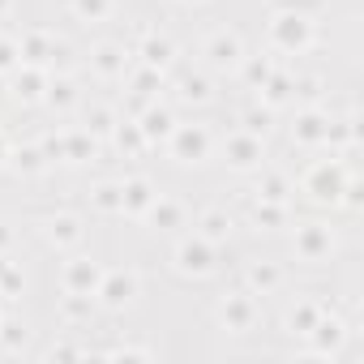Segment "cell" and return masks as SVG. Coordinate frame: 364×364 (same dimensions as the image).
Instances as JSON below:
<instances>
[{
  "label": "cell",
  "instance_id": "cell-48",
  "mask_svg": "<svg viewBox=\"0 0 364 364\" xmlns=\"http://www.w3.org/2000/svg\"><path fill=\"white\" fill-rule=\"evenodd\" d=\"M0 321H5V317H0Z\"/></svg>",
  "mask_w": 364,
  "mask_h": 364
},
{
  "label": "cell",
  "instance_id": "cell-12",
  "mask_svg": "<svg viewBox=\"0 0 364 364\" xmlns=\"http://www.w3.org/2000/svg\"><path fill=\"white\" fill-rule=\"evenodd\" d=\"M326 137H330V112L304 103V107L296 112V120H291V146L313 150V146H326Z\"/></svg>",
  "mask_w": 364,
  "mask_h": 364
},
{
  "label": "cell",
  "instance_id": "cell-44",
  "mask_svg": "<svg viewBox=\"0 0 364 364\" xmlns=\"http://www.w3.org/2000/svg\"><path fill=\"white\" fill-rule=\"evenodd\" d=\"M18 245V232L5 223V219H0V257H9V249Z\"/></svg>",
  "mask_w": 364,
  "mask_h": 364
},
{
  "label": "cell",
  "instance_id": "cell-40",
  "mask_svg": "<svg viewBox=\"0 0 364 364\" xmlns=\"http://www.w3.org/2000/svg\"><path fill=\"white\" fill-rule=\"evenodd\" d=\"M18 65H22V56H18V39H0V77H9Z\"/></svg>",
  "mask_w": 364,
  "mask_h": 364
},
{
  "label": "cell",
  "instance_id": "cell-20",
  "mask_svg": "<svg viewBox=\"0 0 364 364\" xmlns=\"http://www.w3.org/2000/svg\"><path fill=\"white\" fill-rule=\"evenodd\" d=\"M245 287H249L253 296H274V291L283 287V266H279V262H266V257L249 262V266H245Z\"/></svg>",
  "mask_w": 364,
  "mask_h": 364
},
{
  "label": "cell",
  "instance_id": "cell-11",
  "mask_svg": "<svg viewBox=\"0 0 364 364\" xmlns=\"http://www.w3.org/2000/svg\"><path fill=\"white\" fill-rule=\"evenodd\" d=\"M202 56H206V65L215 73H236L240 60H245V39L236 31H215L206 39V48H202Z\"/></svg>",
  "mask_w": 364,
  "mask_h": 364
},
{
  "label": "cell",
  "instance_id": "cell-4",
  "mask_svg": "<svg viewBox=\"0 0 364 364\" xmlns=\"http://www.w3.org/2000/svg\"><path fill=\"white\" fill-rule=\"evenodd\" d=\"M291 249H296V257L304 262V266H326L330 257H334V249H338V236H334V228L330 223H296V232H291Z\"/></svg>",
  "mask_w": 364,
  "mask_h": 364
},
{
  "label": "cell",
  "instance_id": "cell-34",
  "mask_svg": "<svg viewBox=\"0 0 364 364\" xmlns=\"http://www.w3.org/2000/svg\"><path fill=\"white\" fill-rule=\"evenodd\" d=\"M90 210L120 215V180H99V185L90 189Z\"/></svg>",
  "mask_w": 364,
  "mask_h": 364
},
{
  "label": "cell",
  "instance_id": "cell-3",
  "mask_svg": "<svg viewBox=\"0 0 364 364\" xmlns=\"http://www.w3.org/2000/svg\"><path fill=\"white\" fill-rule=\"evenodd\" d=\"M171 266L185 274V279H210L219 270V245H210L206 236H180L171 249Z\"/></svg>",
  "mask_w": 364,
  "mask_h": 364
},
{
  "label": "cell",
  "instance_id": "cell-47",
  "mask_svg": "<svg viewBox=\"0 0 364 364\" xmlns=\"http://www.w3.org/2000/svg\"><path fill=\"white\" fill-rule=\"evenodd\" d=\"M185 5H210V0H185Z\"/></svg>",
  "mask_w": 364,
  "mask_h": 364
},
{
  "label": "cell",
  "instance_id": "cell-42",
  "mask_svg": "<svg viewBox=\"0 0 364 364\" xmlns=\"http://www.w3.org/2000/svg\"><path fill=\"white\" fill-rule=\"evenodd\" d=\"M39 150L48 154V163H65V133H48L39 141Z\"/></svg>",
  "mask_w": 364,
  "mask_h": 364
},
{
  "label": "cell",
  "instance_id": "cell-28",
  "mask_svg": "<svg viewBox=\"0 0 364 364\" xmlns=\"http://www.w3.org/2000/svg\"><path fill=\"white\" fill-rule=\"evenodd\" d=\"M77 82L69 77V73H56V77H48V95H43V103L48 107H56V112H69V107H77Z\"/></svg>",
  "mask_w": 364,
  "mask_h": 364
},
{
  "label": "cell",
  "instance_id": "cell-24",
  "mask_svg": "<svg viewBox=\"0 0 364 364\" xmlns=\"http://www.w3.org/2000/svg\"><path fill=\"white\" fill-rule=\"evenodd\" d=\"M99 159V137L90 129H65V163H95Z\"/></svg>",
  "mask_w": 364,
  "mask_h": 364
},
{
  "label": "cell",
  "instance_id": "cell-18",
  "mask_svg": "<svg viewBox=\"0 0 364 364\" xmlns=\"http://www.w3.org/2000/svg\"><path fill=\"white\" fill-rule=\"evenodd\" d=\"M159 198V189L150 185L146 176H129V180H120V215H129V219H141L146 210H150V202Z\"/></svg>",
  "mask_w": 364,
  "mask_h": 364
},
{
  "label": "cell",
  "instance_id": "cell-39",
  "mask_svg": "<svg viewBox=\"0 0 364 364\" xmlns=\"http://www.w3.org/2000/svg\"><path fill=\"white\" fill-rule=\"evenodd\" d=\"M26 330L22 326H14V321H0V351H9V355H18L22 347H26Z\"/></svg>",
  "mask_w": 364,
  "mask_h": 364
},
{
  "label": "cell",
  "instance_id": "cell-6",
  "mask_svg": "<svg viewBox=\"0 0 364 364\" xmlns=\"http://www.w3.org/2000/svg\"><path fill=\"white\" fill-rule=\"evenodd\" d=\"M219 326L228 330V334H249V330H257V321H262V304H257V296L245 287V291H228L223 300H219Z\"/></svg>",
  "mask_w": 364,
  "mask_h": 364
},
{
  "label": "cell",
  "instance_id": "cell-38",
  "mask_svg": "<svg viewBox=\"0 0 364 364\" xmlns=\"http://www.w3.org/2000/svg\"><path fill=\"white\" fill-rule=\"evenodd\" d=\"M270 124H274V107H266L262 99H257L253 107H245V116H240V129H249V133H257V137H266Z\"/></svg>",
  "mask_w": 364,
  "mask_h": 364
},
{
  "label": "cell",
  "instance_id": "cell-8",
  "mask_svg": "<svg viewBox=\"0 0 364 364\" xmlns=\"http://www.w3.org/2000/svg\"><path fill=\"white\" fill-rule=\"evenodd\" d=\"M137 287H141V279H137V270H133V266H116V270H107V266H103V279H99L95 300H99L103 309L120 313V309H129V304L137 300Z\"/></svg>",
  "mask_w": 364,
  "mask_h": 364
},
{
  "label": "cell",
  "instance_id": "cell-13",
  "mask_svg": "<svg viewBox=\"0 0 364 364\" xmlns=\"http://www.w3.org/2000/svg\"><path fill=\"white\" fill-rule=\"evenodd\" d=\"M129 69H133V56H129L124 43H99V48L90 52V73H95L99 82H124Z\"/></svg>",
  "mask_w": 364,
  "mask_h": 364
},
{
  "label": "cell",
  "instance_id": "cell-25",
  "mask_svg": "<svg viewBox=\"0 0 364 364\" xmlns=\"http://www.w3.org/2000/svg\"><path fill=\"white\" fill-rule=\"evenodd\" d=\"M249 219H253L257 232H279V228L291 223V206H287V202H257V198H253Z\"/></svg>",
  "mask_w": 364,
  "mask_h": 364
},
{
  "label": "cell",
  "instance_id": "cell-35",
  "mask_svg": "<svg viewBox=\"0 0 364 364\" xmlns=\"http://www.w3.org/2000/svg\"><path fill=\"white\" fill-rule=\"evenodd\" d=\"M69 9H73V18H77V22L99 26V22H107V18H112L116 0H69Z\"/></svg>",
  "mask_w": 364,
  "mask_h": 364
},
{
  "label": "cell",
  "instance_id": "cell-5",
  "mask_svg": "<svg viewBox=\"0 0 364 364\" xmlns=\"http://www.w3.org/2000/svg\"><path fill=\"white\" fill-rule=\"evenodd\" d=\"M163 146H167L171 163L198 167V163L210 159V129H206V124H180V120H176V129H171V137H167Z\"/></svg>",
  "mask_w": 364,
  "mask_h": 364
},
{
  "label": "cell",
  "instance_id": "cell-19",
  "mask_svg": "<svg viewBox=\"0 0 364 364\" xmlns=\"http://www.w3.org/2000/svg\"><path fill=\"white\" fill-rule=\"evenodd\" d=\"M185 202H176V198H167V193H159L154 202H150V210L141 215L154 232H176V228H185Z\"/></svg>",
  "mask_w": 364,
  "mask_h": 364
},
{
  "label": "cell",
  "instance_id": "cell-27",
  "mask_svg": "<svg viewBox=\"0 0 364 364\" xmlns=\"http://www.w3.org/2000/svg\"><path fill=\"white\" fill-rule=\"evenodd\" d=\"M291 193H296V185H291L283 171H262L257 185H253V198L257 202H291Z\"/></svg>",
  "mask_w": 364,
  "mask_h": 364
},
{
  "label": "cell",
  "instance_id": "cell-15",
  "mask_svg": "<svg viewBox=\"0 0 364 364\" xmlns=\"http://www.w3.org/2000/svg\"><path fill=\"white\" fill-rule=\"evenodd\" d=\"M43 240H48L56 253H73V249L86 240V228H82L77 215L60 210V215H48V219H43Z\"/></svg>",
  "mask_w": 364,
  "mask_h": 364
},
{
  "label": "cell",
  "instance_id": "cell-16",
  "mask_svg": "<svg viewBox=\"0 0 364 364\" xmlns=\"http://www.w3.org/2000/svg\"><path fill=\"white\" fill-rule=\"evenodd\" d=\"M326 309H330V304L317 300V296H296V300L287 304V313H283V330H287L291 338H309Z\"/></svg>",
  "mask_w": 364,
  "mask_h": 364
},
{
  "label": "cell",
  "instance_id": "cell-17",
  "mask_svg": "<svg viewBox=\"0 0 364 364\" xmlns=\"http://www.w3.org/2000/svg\"><path fill=\"white\" fill-rule=\"evenodd\" d=\"M137 129H141V137H146V146H159V141H167L171 137V129H176V112L167 107V103H159V99H150L137 116Z\"/></svg>",
  "mask_w": 364,
  "mask_h": 364
},
{
  "label": "cell",
  "instance_id": "cell-22",
  "mask_svg": "<svg viewBox=\"0 0 364 364\" xmlns=\"http://www.w3.org/2000/svg\"><path fill=\"white\" fill-rule=\"evenodd\" d=\"M176 99L189 103V107L215 103V82H210V73H185V77L176 82Z\"/></svg>",
  "mask_w": 364,
  "mask_h": 364
},
{
  "label": "cell",
  "instance_id": "cell-1",
  "mask_svg": "<svg viewBox=\"0 0 364 364\" xmlns=\"http://www.w3.org/2000/svg\"><path fill=\"white\" fill-rule=\"evenodd\" d=\"M313 39H317L313 18L300 14V9H279V14H270V22H266V43H270V52H279V56H304V52L313 48Z\"/></svg>",
  "mask_w": 364,
  "mask_h": 364
},
{
  "label": "cell",
  "instance_id": "cell-31",
  "mask_svg": "<svg viewBox=\"0 0 364 364\" xmlns=\"http://www.w3.org/2000/svg\"><path fill=\"white\" fill-rule=\"evenodd\" d=\"M236 73L245 77V86H249V90H262V86L270 82V73H274V60H270V56H245Z\"/></svg>",
  "mask_w": 364,
  "mask_h": 364
},
{
  "label": "cell",
  "instance_id": "cell-32",
  "mask_svg": "<svg viewBox=\"0 0 364 364\" xmlns=\"http://www.w3.org/2000/svg\"><path fill=\"white\" fill-rule=\"evenodd\" d=\"M257 95H262V103H266V107H274V112H279L283 103H291V73L274 69V73H270V82H266Z\"/></svg>",
  "mask_w": 364,
  "mask_h": 364
},
{
  "label": "cell",
  "instance_id": "cell-45",
  "mask_svg": "<svg viewBox=\"0 0 364 364\" xmlns=\"http://www.w3.org/2000/svg\"><path fill=\"white\" fill-rule=\"evenodd\" d=\"M5 163H9V137L0 133V167H5Z\"/></svg>",
  "mask_w": 364,
  "mask_h": 364
},
{
  "label": "cell",
  "instance_id": "cell-33",
  "mask_svg": "<svg viewBox=\"0 0 364 364\" xmlns=\"http://www.w3.org/2000/svg\"><path fill=\"white\" fill-rule=\"evenodd\" d=\"M116 120H120L116 107H107V103H86V124H82V129H90V133L103 141V137H112Z\"/></svg>",
  "mask_w": 364,
  "mask_h": 364
},
{
  "label": "cell",
  "instance_id": "cell-30",
  "mask_svg": "<svg viewBox=\"0 0 364 364\" xmlns=\"http://www.w3.org/2000/svg\"><path fill=\"white\" fill-rule=\"evenodd\" d=\"M9 167L18 176H39L48 167V154L39 146H9Z\"/></svg>",
  "mask_w": 364,
  "mask_h": 364
},
{
  "label": "cell",
  "instance_id": "cell-7",
  "mask_svg": "<svg viewBox=\"0 0 364 364\" xmlns=\"http://www.w3.org/2000/svg\"><path fill=\"white\" fill-rule=\"evenodd\" d=\"M223 163L232 167V171H257L262 163H266V137H257V133H249V129H232L228 137H223Z\"/></svg>",
  "mask_w": 364,
  "mask_h": 364
},
{
  "label": "cell",
  "instance_id": "cell-36",
  "mask_svg": "<svg viewBox=\"0 0 364 364\" xmlns=\"http://www.w3.org/2000/svg\"><path fill=\"white\" fill-rule=\"evenodd\" d=\"M90 313H95V296H82V291H65V296H60V317H65L69 326L90 321Z\"/></svg>",
  "mask_w": 364,
  "mask_h": 364
},
{
  "label": "cell",
  "instance_id": "cell-26",
  "mask_svg": "<svg viewBox=\"0 0 364 364\" xmlns=\"http://www.w3.org/2000/svg\"><path fill=\"white\" fill-rule=\"evenodd\" d=\"M52 35L48 31H26L22 39H18V56H22V65H43L48 69V60H52Z\"/></svg>",
  "mask_w": 364,
  "mask_h": 364
},
{
  "label": "cell",
  "instance_id": "cell-14",
  "mask_svg": "<svg viewBox=\"0 0 364 364\" xmlns=\"http://www.w3.org/2000/svg\"><path fill=\"white\" fill-rule=\"evenodd\" d=\"M48 69L43 65H18L14 73H9V95L22 103V107H31V103H43V95H48Z\"/></svg>",
  "mask_w": 364,
  "mask_h": 364
},
{
  "label": "cell",
  "instance_id": "cell-37",
  "mask_svg": "<svg viewBox=\"0 0 364 364\" xmlns=\"http://www.w3.org/2000/svg\"><path fill=\"white\" fill-rule=\"evenodd\" d=\"M163 86V73L159 69H146V65H137V69H129V90L137 95V99H154V90Z\"/></svg>",
  "mask_w": 364,
  "mask_h": 364
},
{
  "label": "cell",
  "instance_id": "cell-9",
  "mask_svg": "<svg viewBox=\"0 0 364 364\" xmlns=\"http://www.w3.org/2000/svg\"><path fill=\"white\" fill-rule=\"evenodd\" d=\"M347 321L334 313V309H326L321 313V321L313 326V334H309V355H317V360H338L343 355V347H347Z\"/></svg>",
  "mask_w": 364,
  "mask_h": 364
},
{
  "label": "cell",
  "instance_id": "cell-2",
  "mask_svg": "<svg viewBox=\"0 0 364 364\" xmlns=\"http://www.w3.org/2000/svg\"><path fill=\"white\" fill-rule=\"evenodd\" d=\"M347 163L343 159H317V163H309L304 167V176H300V193L313 202V206H338V193H343V185H347Z\"/></svg>",
  "mask_w": 364,
  "mask_h": 364
},
{
  "label": "cell",
  "instance_id": "cell-23",
  "mask_svg": "<svg viewBox=\"0 0 364 364\" xmlns=\"http://www.w3.org/2000/svg\"><path fill=\"white\" fill-rule=\"evenodd\" d=\"M171 60H176V43H171L167 35H146V39H141V48H137V65L167 73Z\"/></svg>",
  "mask_w": 364,
  "mask_h": 364
},
{
  "label": "cell",
  "instance_id": "cell-10",
  "mask_svg": "<svg viewBox=\"0 0 364 364\" xmlns=\"http://www.w3.org/2000/svg\"><path fill=\"white\" fill-rule=\"evenodd\" d=\"M99 279H103V262H95V257H86V253H69L65 266H60V291L95 296V291H99Z\"/></svg>",
  "mask_w": 364,
  "mask_h": 364
},
{
  "label": "cell",
  "instance_id": "cell-21",
  "mask_svg": "<svg viewBox=\"0 0 364 364\" xmlns=\"http://www.w3.org/2000/svg\"><path fill=\"white\" fill-rule=\"evenodd\" d=\"M232 232H236L232 210H223V206H206V210L198 215V236H206L210 245H228Z\"/></svg>",
  "mask_w": 364,
  "mask_h": 364
},
{
  "label": "cell",
  "instance_id": "cell-41",
  "mask_svg": "<svg viewBox=\"0 0 364 364\" xmlns=\"http://www.w3.org/2000/svg\"><path fill=\"white\" fill-rule=\"evenodd\" d=\"M360 198H364V185L355 176H347V185H343V193H338V206H347V210H360Z\"/></svg>",
  "mask_w": 364,
  "mask_h": 364
},
{
  "label": "cell",
  "instance_id": "cell-46",
  "mask_svg": "<svg viewBox=\"0 0 364 364\" xmlns=\"http://www.w3.org/2000/svg\"><path fill=\"white\" fill-rule=\"evenodd\" d=\"M9 9H14V0H0V18H5Z\"/></svg>",
  "mask_w": 364,
  "mask_h": 364
},
{
  "label": "cell",
  "instance_id": "cell-43",
  "mask_svg": "<svg viewBox=\"0 0 364 364\" xmlns=\"http://www.w3.org/2000/svg\"><path fill=\"white\" fill-rule=\"evenodd\" d=\"M107 360H150L154 351L150 347H133V343H120V347H112V351H103Z\"/></svg>",
  "mask_w": 364,
  "mask_h": 364
},
{
  "label": "cell",
  "instance_id": "cell-29",
  "mask_svg": "<svg viewBox=\"0 0 364 364\" xmlns=\"http://www.w3.org/2000/svg\"><path fill=\"white\" fill-rule=\"evenodd\" d=\"M112 146H116L124 159H137V154L146 150V137H141L137 120H116V129H112Z\"/></svg>",
  "mask_w": 364,
  "mask_h": 364
}]
</instances>
